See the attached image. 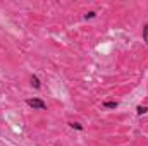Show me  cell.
I'll list each match as a JSON object with an SVG mask.
<instances>
[{"label":"cell","instance_id":"obj_1","mask_svg":"<svg viewBox=\"0 0 148 146\" xmlns=\"http://www.w3.org/2000/svg\"><path fill=\"white\" fill-rule=\"evenodd\" d=\"M26 105H29L31 108H35V110H47V103L43 100H40V98H28Z\"/></svg>","mask_w":148,"mask_h":146},{"label":"cell","instance_id":"obj_2","mask_svg":"<svg viewBox=\"0 0 148 146\" xmlns=\"http://www.w3.org/2000/svg\"><path fill=\"white\" fill-rule=\"evenodd\" d=\"M29 81H31V86H33V88H36V89L41 88V83H40V79H38L36 76H31V79H29Z\"/></svg>","mask_w":148,"mask_h":146},{"label":"cell","instance_id":"obj_3","mask_svg":"<svg viewBox=\"0 0 148 146\" xmlns=\"http://www.w3.org/2000/svg\"><path fill=\"white\" fill-rule=\"evenodd\" d=\"M117 102H103V108H117Z\"/></svg>","mask_w":148,"mask_h":146},{"label":"cell","instance_id":"obj_4","mask_svg":"<svg viewBox=\"0 0 148 146\" xmlns=\"http://www.w3.org/2000/svg\"><path fill=\"white\" fill-rule=\"evenodd\" d=\"M147 112H148V108L143 107V105H138V107H136V113H138V115H143V113H147Z\"/></svg>","mask_w":148,"mask_h":146},{"label":"cell","instance_id":"obj_5","mask_svg":"<svg viewBox=\"0 0 148 146\" xmlns=\"http://www.w3.org/2000/svg\"><path fill=\"white\" fill-rule=\"evenodd\" d=\"M143 41H147V45H148V24L143 26Z\"/></svg>","mask_w":148,"mask_h":146},{"label":"cell","instance_id":"obj_6","mask_svg":"<svg viewBox=\"0 0 148 146\" xmlns=\"http://www.w3.org/2000/svg\"><path fill=\"white\" fill-rule=\"evenodd\" d=\"M69 126H71L73 129H77V131H83V126H81L79 122H69Z\"/></svg>","mask_w":148,"mask_h":146},{"label":"cell","instance_id":"obj_7","mask_svg":"<svg viewBox=\"0 0 148 146\" xmlns=\"http://www.w3.org/2000/svg\"><path fill=\"white\" fill-rule=\"evenodd\" d=\"M95 16H97L95 12H88V14L84 16V19H91V17H95Z\"/></svg>","mask_w":148,"mask_h":146}]
</instances>
